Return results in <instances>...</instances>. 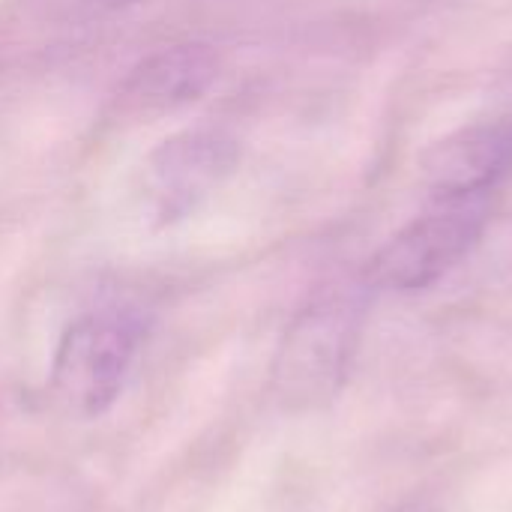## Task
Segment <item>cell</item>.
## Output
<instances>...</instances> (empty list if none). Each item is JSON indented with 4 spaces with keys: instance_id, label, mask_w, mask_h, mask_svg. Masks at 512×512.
I'll return each mask as SVG.
<instances>
[{
    "instance_id": "1",
    "label": "cell",
    "mask_w": 512,
    "mask_h": 512,
    "mask_svg": "<svg viewBox=\"0 0 512 512\" xmlns=\"http://www.w3.org/2000/svg\"><path fill=\"white\" fill-rule=\"evenodd\" d=\"M141 336V318L120 309L72 321L51 363V396L57 405L81 420L105 414L126 387Z\"/></svg>"
},
{
    "instance_id": "2",
    "label": "cell",
    "mask_w": 512,
    "mask_h": 512,
    "mask_svg": "<svg viewBox=\"0 0 512 512\" xmlns=\"http://www.w3.org/2000/svg\"><path fill=\"white\" fill-rule=\"evenodd\" d=\"M492 201H429L369 264V282L387 291H420L447 276L483 237Z\"/></svg>"
},
{
    "instance_id": "3",
    "label": "cell",
    "mask_w": 512,
    "mask_h": 512,
    "mask_svg": "<svg viewBox=\"0 0 512 512\" xmlns=\"http://www.w3.org/2000/svg\"><path fill=\"white\" fill-rule=\"evenodd\" d=\"M234 144L213 129H186L165 138L144 162L141 201L159 225L195 213L231 174Z\"/></svg>"
},
{
    "instance_id": "4",
    "label": "cell",
    "mask_w": 512,
    "mask_h": 512,
    "mask_svg": "<svg viewBox=\"0 0 512 512\" xmlns=\"http://www.w3.org/2000/svg\"><path fill=\"white\" fill-rule=\"evenodd\" d=\"M432 201H492L512 177V117L465 126L423 156Z\"/></svg>"
},
{
    "instance_id": "5",
    "label": "cell",
    "mask_w": 512,
    "mask_h": 512,
    "mask_svg": "<svg viewBox=\"0 0 512 512\" xmlns=\"http://www.w3.org/2000/svg\"><path fill=\"white\" fill-rule=\"evenodd\" d=\"M216 60L204 45H174L147 57L123 81L117 111L126 117H150L195 102L213 81Z\"/></svg>"
},
{
    "instance_id": "6",
    "label": "cell",
    "mask_w": 512,
    "mask_h": 512,
    "mask_svg": "<svg viewBox=\"0 0 512 512\" xmlns=\"http://www.w3.org/2000/svg\"><path fill=\"white\" fill-rule=\"evenodd\" d=\"M348 336H351V315L345 306L321 303L309 309L285 342L279 378L288 384L291 393L309 396L327 390L333 378L342 375Z\"/></svg>"
}]
</instances>
